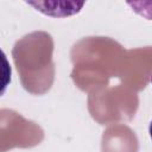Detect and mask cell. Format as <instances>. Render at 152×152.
Returning a JSON list of instances; mask_svg holds the SVG:
<instances>
[{"instance_id":"cell-1","label":"cell","mask_w":152,"mask_h":152,"mask_svg":"<svg viewBox=\"0 0 152 152\" xmlns=\"http://www.w3.org/2000/svg\"><path fill=\"white\" fill-rule=\"evenodd\" d=\"M148 132H150V137H151V139H152V121H151V124H150V127H148Z\"/></svg>"},{"instance_id":"cell-2","label":"cell","mask_w":152,"mask_h":152,"mask_svg":"<svg viewBox=\"0 0 152 152\" xmlns=\"http://www.w3.org/2000/svg\"><path fill=\"white\" fill-rule=\"evenodd\" d=\"M151 82H152V77H151Z\"/></svg>"}]
</instances>
